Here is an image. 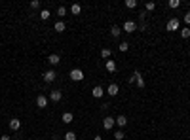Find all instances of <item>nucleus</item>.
<instances>
[{"label":"nucleus","instance_id":"f3484780","mask_svg":"<svg viewBox=\"0 0 190 140\" xmlns=\"http://www.w3.org/2000/svg\"><path fill=\"white\" fill-rule=\"evenodd\" d=\"M72 117H74V115H72L71 112H65V114L61 115V119H63L65 123H72Z\"/></svg>","mask_w":190,"mask_h":140},{"label":"nucleus","instance_id":"393cba45","mask_svg":"<svg viewBox=\"0 0 190 140\" xmlns=\"http://www.w3.org/2000/svg\"><path fill=\"white\" fill-rule=\"evenodd\" d=\"M57 15H59V17H65V15H67V8H65V6H59V8H57Z\"/></svg>","mask_w":190,"mask_h":140},{"label":"nucleus","instance_id":"f8f14e48","mask_svg":"<svg viewBox=\"0 0 190 140\" xmlns=\"http://www.w3.org/2000/svg\"><path fill=\"white\" fill-rule=\"evenodd\" d=\"M48 62L51 64V66H55V64H59V62H61V57L57 55V53H51V55L48 57Z\"/></svg>","mask_w":190,"mask_h":140},{"label":"nucleus","instance_id":"7c9ffc66","mask_svg":"<svg viewBox=\"0 0 190 140\" xmlns=\"http://www.w3.org/2000/svg\"><path fill=\"white\" fill-rule=\"evenodd\" d=\"M0 140H10V136H8V134H2V136H0Z\"/></svg>","mask_w":190,"mask_h":140},{"label":"nucleus","instance_id":"5701e85b","mask_svg":"<svg viewBox=\"0 0 190 140\" xmlns=\"http://www.w3.org/2000/svg\"><path fill=\"white\" fill-rule=\"evenodd\" d=\"M124 138H126V134H124V131H122V129L114 133V140H124Z\"/></svg>","mask_w":190,"mask_h":140},{"label":"nucleus","instance_id":"2f4dec72","mask_svg":"<svg viewBox=\"0 0 190 140\" xmlns=\"http://www.w3.org/2000/svg\"><path fill=\"white\" fill-rule=\"evenodd\" d=\"M93 140H103V138H101V136H99V134H95V136H93Z\"/></svg>","mask_w":190,"mask_h":140},{"label":"nucleus","instance_id":"2eb2a0df","mask_svg":"<svg viewBox=\"0 0 190 140\" xmlns=\"http://www.w3.org/2000/svg\"><path fill=\"white\" fill-rule=\"evenodd\" d=\"M55 32H65V21H57V23L53 25Z\"/></svg>","mask_w":190,"mask_h":140},{"label":"nucleus","instance_id":"9b49d317","mask_svg":"<svg viewBox=\"0 0 190 140\" xmlns=\"http://www.w3.org/2000/svg\"><path fill=\"white\" fill-rule=\"evenodd\" d=\"M131 76H133V78H135V83H137V85H139V87L143 89V87H144V78L141 76V72H137V70H135V72H133V74H131Z\"/></svg>","mask_w":190,"mask_h":140},{"label":"nucleus","instance_id":"6ab92c4d","mask_svg":"<svg viewBox=\"0 0 190 140\" xmlns=\"http://www.w3.org/2000/svg\"><path fill=\"white\" fill-rule=\"evenodd\" d=\"M101 57L103 59H110V57H112V49H108V47L101 49Z\"/></svg>","mask_w":190,"mask_h":140},{"label":"nucleus","instance_id":"f03ea898","mask_svg":"<svg viewBox=\"0 0 190 140\" xmlns=\"http://www.w3.org/2000/svg\"><path fill=\"white\" fill-rule=\"evenodd\" d=\"M122 30H126L127 34H131V32L137 30V23H135V21H126V23H124V28H122Z\"/></svg>","mask_w":190,"mask_h":140},{"label":"nucleus","instance_id":"aec40b11","mask_svg":"<svg viewBox=\"0 0 190 140\" xmlns=\"http://www.w3.org/2000/svg\"><path fill=\"white\" fill-rule=\"evenodd\" d=\"M167 6H169L171 9H177L179 6H181V0H169V2H167Z\"/></svg>","mask_w":190,"mask_h":140},{"label":"nucleus","instance_id":"a878e982","mask_svg":"<svg viewBox=\"0 0 190 140\" xmlns=\"http://www.w3.org/2000/svg\"><path fill=\"white\" fill-rule=\"evenodd\" d=\"M181 36H183L184 40H186V38H190V28H188V27H184V28L181 30Z\"/></svg>","mask_w":190,"mask_h":140},{"label":"nucleus","instance_id":"c85d7f7f","mask_svg":"<svg viewBox=\"0 0 190 140\" xmlns=\"http://www.w3.org/2000/svg\"><path fill=\"white\" fill-rule=\"evenodd\" d=\"M30 8H32V9H38V8H40V0H32V2H30Z\"/></svg>","mask_w":190,"mask_h":140},{"label":"nucleus","instance_id":"bb28decb","mask_svg":"<svg viewBox=\"0 0 190 140\" xmlns=\"http://www.w3.org/2000/svg\"><path fill=\"white\" fill-rule=\"evenodd\" d=\"M118 49H120L122 53H124V51H127V49H129V44H127V42H122V44L118 46Z\"/></svg>","mask_w":190,"mask_h":140},{"label":"nucleus","instance_id":"473e14b6","mask_svg":"<svg viewBox=\"0 0 190 140\" xmlns=\"http://www.w3.org/2000/svg\"><path fill=\"white\" fill-rule=\"evenodd\" d=\"M42 140H48V138H42Z\"/></svg>","mask_w":190,"mask_h":140},{"label":"nucleus","instance_id":"39448f33","mask_svg":"<svg viewBox=\"0 0 190 140\" xmlns=\"http://www.w3.org/2000/svg\"><path fill=\"white\" fill-rule=\"evenodd\" d=\"M116 125V119H114V117H105V119H103V129H107V131H110V129H112Z\"/></svg>","mask_w":190,"mask_h":140},{"label":"nucleus","instance_id":"7ed1b4c3","mask_svg":"<svg viewBox=\"0 0 190 140\" xmlns=\"http://www.w3.org/2000/svg\"><path fill=\"white\" fill-rule=\"evenodd\" d=\"M165 28L169 30V32H173V30H179V19L171 17L169 21H167V25H165Z\"/></svg>","mask_w":190,"mask_h":140},{"label":"nucleus","instance_id":"6e6552de","mask_svg":"<svg viewBox=\"0 0 190 140\" xmlns=\"http://www.w3.org/2000/svg\"><path fill=\"white\" fill-rule=\"evenodd\" d=\"M91 95H93V99H101V96L105 95V89L101 87V85H95V87L91 89Z\"/></svg>","mask_w":190,"mask_h":140},{"label":"nucleus","instance_id":"b1692460","mask_svg":"<svg viewBox=\"0 0 190 140\" xmlns=\"http://www.w3.org/2000/svg\"><path fill=\"white\" fill-rule=\"evenodd\" d=\"M65 140H76V133L67 131V133H65Z\"/></svg>","mask_w":190,"mask_h":140},{"label":"nucleus","instance_id":"0eeeda50","mask_svg":"<svg viewBox=\"0 0 190 140\" xmlns=\"http://www.w3.org/2000/svg\"><path fill=\"white\" fill-rule=\"evenodd\" d=\"M118 91H120V87H118V83H110L108 87H107V95H110V96H116L118 95Z\"/></svg>","mask_w":190,"mask_h":140},{"label":"nucleus","instance_id":"412c9836","mask_svg":"<svg viewBox=\"0 0 190 140\" xmlns=\"http://www.w3.org/2000/svg\"><path fill=\"white\" fill-rule=\"evenodd\" d=\"M126 8L135 9V8H137V0H126Z\"/></svg>","mask_w":190,"mask_h":140},{"label":"nucleus","instance_id":"cd10ccee","mask_svg":"<svg viewBox=\"0 0 190 140\" xmlns=\"http://www.w3.org/2000/svg\"><path fill=\"white\" fill-rule=\"evenodd\" d=\"M147 12H152V9H156V2H147Z\"/></svg>","mask_w":190,"mask_h":140},{"label":"nucleus","instance_id":"20e7f679","mask_svg":"<svg viewBox=\"0 0 190 140\" xmlns=\"http://www.w3.org/2000/svg\"><path fill=\"white\" fill-rule=\"evenodd\" d=\"M63 99V93L59 91V89H53V91H50V100L51 102H59Z\"/></svg>","mask_w":190,"mask_h":140},{"label":"nucleus","instance_id":"dca6fc26","mask_svg":"<svg viewBox=\"0 0 190 140\" xmlns=\"http://www.w3.org/2000/svg\"><path fill=\"white\" fill-rule=\"evenodd\" d=\"M71 12H72V15H80L82 6H80V4H72V6H71Z\"/></svg>","mask_w":190,"mask_h":140},{"label":"nucleus","instance_id":"9d476101","mask_svg":"<svg viewBox=\"0 0 190 140\" xmlns=\"http://www.w3.org/2000/svg\"><path fill=\"white\" fill-rule=\"evenodd\" d=\"M8 125H10V129H12V131H19V129H21V121L17 119V117H12V119L8 121Z\"/></svg>","mask_w":190,"mask_h":140},{"label":"nucleus","instance_id":"4be33fe9","mask_svg":"<svg viewBox=\"0 0 190 140\" xmlns=\"http://www.w3.org/2000/svg\"><path fill=\"white\" fill-rule=\"evenodd\" d=\"M40 19L42 21H48L50 19V9H42V12H40Z\"/></svg>","mask_w":190,"mask_h":140},{"label":"nucleus","instance_id":"c756f323","mask_svg":"<svg viewBox=\"0 0 190 140\" xmlns=\"http://www.w3.org/2000/svg\"><path fill=\"white\" fill-rule=\"evenodd\" d=\"M184 23H186V27L190 25V12H186V13H184Z\"/></svg>","mask_w":190,"mask_h":140},{"label":"nucleus","instance_id":"4468645a","mask_svg":"<svg viewBox=\"0 0 190 140\" xmlns=\"http://www.w3.org/2000/svg\"><path fill=\"white\" fill-rule=\"evenodd\" d=\"M105 68H107L110 74H112V72H116V62H114L112 59H110V61H107V62H105Z\"/></svg>","mask_w":190,"mask_h":140},{"label":"nucleus","instance_id":"a211bd4d","mask_svg":"<svg viewBox=\"0 0 190 140\" xmlns=\"http://www.w3.org/2000/svg\"><path fill=\"white\" fill-rule=\"evenodd\" d=\"M110 34H112L114 38H118V36L122 34V28H120V27H116V25H114V27H110Z\"/></svg>","mask_w":190,"mask_h":140},{"label":"nucleus","instance_id":"1a4fd4ad","mask_svg":"<svg viewBox=\"0 0 190 140\" xmlns=\"http://www.w3.org/2000/svg\"><path fill=\"white\" fill-rule=\"evenodd\" d=\"M55 70H48V72H44V81L46 83H51V81H55Z\"/></svg>","mask_w":190,"mask_h":140},{"label":"nucleus","instance_id":"f257e3e1","mask_svg":"<svg viewBox=\"0 0 190 140\" xmlns=\"http://www.w3.org/2000/svg\"><path fill=\"white\" fill-rule=\"evenodd\" d=\"M69 78H71L72 81H82V80H84V72H82L80 68H72L71 74H69Z\"/></svg>","mask_w":190,"mask_h":140},{"label":"nucleus","instance_id":"ddd939ff","mask_svg":"<svg viewBox=\"0 0 190 140\" xmlns=\"http://www.w3.org/2000/svg\"><path fill=\"white\" fill-rule=\"evenodd\" d=\"M116 125H118L120 129H124V127L127 125V117H126V115H118V117H116Z\"/></svg>","mask_w":190,"mask_h":140},{"label":"nucleus","instance_id":"423d86ee","mask_svg":"<svg viewBox=\"0 0 190 140\" xmlns=\"http://www.w3.org/2000/svg\"><path fill=\"white\" fill-rule=\"evenodd\" d=\"M36 106H38L40 110L46 108V106H48V96H46V95H38V96H36Z\"/></svg>","mask_w":190,"mask_h":140}]
</instances>
